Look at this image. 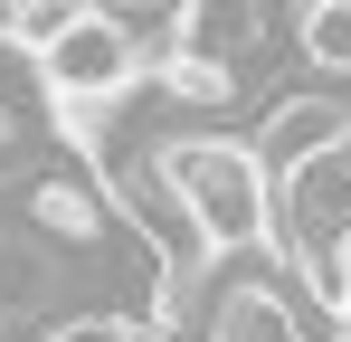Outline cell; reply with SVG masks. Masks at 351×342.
<instances>
[{
    "label": "cell",
    "mask_w": 351,
    "mask_h": 342,
    "mask_svg": "<svg viewBox=\"0 0 351 342\" xmlns=\"http://www.w3.org/2000/svg\"><path fill=\"white\" fill-rule=\"evenodd\" d=\"M171 181L190 190V209L209 228V247L237 257V247H276V171L256 143H228V133H180L162 143Z\"/></svg>",
    "instance_id": "1"
},
{
    "label": "cell",
    "mask_w": 351,
    "mask_h": 342,
    "mask_svg": "<svg viewBox=\"0 0 351 342\" xmlns=\"http://www.w3.org/2000/svg\"><path fill=\"white\" fill-rule=\"evenodd\" d=\"M38 67H48V105H114V95H133V76L152 67V38H143L123 10H95V19H76Z\"/></svg>",
    "instance_id": "2"
},
{
    "label": "cell",
    "mask_w": 351,
    "mask_h": 342,
    "mask_svg": "<svg viewBox=\"0 0 351 342\" xmlns=\"http://www.w3.org/2000/svg\"><path fill=\"white\" fill-rule=\"evenodd\" d=\"M66 304V247L48 228H0V323H48Z\"/></svg>",
    "instance_id": "3"
},
{
    "label": "cell",
    "mask_w": 351,
    "mask_h": 342,
    "mask_svg": "<svg viewBox=\"0 0 351 342\" xmlns=\"http://www.w3.org/2000/svg\"><path fill=\"white\" fill-rule=\"evenodd\" d=\"M342 133H351V105H342V95H285V105L256 124V152H266L276 181H294L304 162H323Z\"/></svg>",
    "instance_id": "4"
},
{
    "label": "cell",
    "mask_w": 351,
    "mask_h": 342,
    "mask_svg": "<svg viewBox=\"0 0 351 342\" xmlns=\"http://www.w3.org/2000/svg\"><path fill=\"white\" fill-rule=\"evenodd\" d=\"M29 219L48 228L58 247H95V238L114 228V200H105V190H86L76 171H48V181H29Z\"/></svg>",
    "instance_id": "5"
},
{
    "label": "cell",
    "mask_w": 351,
    "mask_h": 342,
    "mask_svg": "<svg viewBox=\"0 0 351 342\" xmlns=\"http://www.w3.org/2000/svg\"><path fill=\"white\" fill-rule=\"evenodd\" d=\"M219 342H313V333H304V314L276 285H237L228 314H219Z\"/></svg>",
    "instance_id": "6"
},
{
    "label": "cell",
    "mask_w": 351,
    "mask_h": 342,
    "mask_svg": "<svg viewBox=\"0 0 351 342\" xmlns=\"http://www.w3.org/2000/svg\"><path fill=\"white\" fill-rule=\"evenodd\" d=\"M95 10H105V0H10V10H0V19H10V48H58L66 29H76V19H95Z\"/></svg>",
    "instance_id": "7"
},
{
    "label": "cell",
    "mask_w": 351,
    "mask_h": 342,
    "mask_svg": "<svg viewBox=\"0 0 351 342\" xmlns=\"http://www.w3.org/2000/svg\"><path fill=\"white\" fill-rule=\"evenodd\" d=\"M294 29H304V57H313L323 76H342V86H351V0H313Z\"/></svg>",
    "instance_id": "8"
},
{
    "label": "cell",
    "mask_w": 351,
    "mask_h": 342,
    "mask_svg": "<svg viewBox=\"0 0 351 342\" xmlns=\"http://www.w3.org/2000/svg\"><path fill=\"white\" fill-rule=\"evenodd\" d=\"M58 342H143V333H133L123 314H76V323H66Z\"/></svg>",
    "instance_id": "9"
},
{
    "label": "cell",
    "mask_w": 351,
    "mask_h": 342,
    "mask_svg": "<svg viewBox=\"0 0 351 342\" xmlns=\"http://www.w3.org/2000/svg\"><path fill=\"white\" fill-rule=\"evenodd\" d=\"M342 295H351V247H342Z\"/></svg>",
    "instance_id": "10"
},
{
    "label": "cell",
    "mask_w": 351,
    "mask_h": 342,
    "mask_svg": "<svg viewBox=\"0 0 351 342\" xmlns=\"http://www.w3.org/2000/svg\"><path fill=\"white\" fill-rule=\"evenodd\" d=\"M0 124H10V86H0Z\"/></svg>",
    "instance_id": "11"
}]
</instances>
